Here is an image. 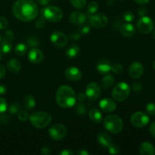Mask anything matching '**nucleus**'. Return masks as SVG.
Here are the masks:
<instances>
[{"label":"nucleus","instance_id":"nucleus-1","mask_svg":"<svg viewBox=\"0 0 155 155\" xmlns=\"http://www.w3.org/2000/svg\"><path fill=\"white\" fill-rule=\"evenodd\" d=\"M12 12L19 21L29 22L36 18L39 9L33 0H18L13 5Z\"/></svg>","mask_w":155,"mask_h":155},{"label":"nucleus","instance_id":"nucleus-2","mask_svg":"<svg viewBox=\"0 0 155 155\" xmlns=\"http://www.w3.org/2000/svg\"><path fill=\"white\" fill-rule=\"evenodd\" d=\"M55 100L57 104L62 108H70L76 104L77 95L71 86L64 85L58 89Z\"/></svg>","mask_w":155,"mask_h":155},{"label":"nucleus","instance_id":"nucleus-3","mask_svg":"<svg viewBox=\"0 0 155 155\" xmlns=\"http://www.w3.org/2000/svg\"><path fill=\"white\" fill-rule=\"evenodd\" d=\"M29 120L35 128L43 129L51 124L52 117L48 112L36 111L30 115Z\"/></svg>","mask_w":155,"mask_h":155},{"label":"nucleus","instance_id":"nucleus-4","mask_svg":"<svg viewBox=\"0 0 155 155\" xmlns=\"http://www.w3.org/2000/svg\"><path fill=\"white\" fill-rule=\"evenodd\" d=\"M104 127L106 130L113 134H117L124 128V122L119 116L116 114L107 115L104 119Z\"/></svg>","mask_w":155,"mask_h":155},{"label":"nucleus","instance_id":"nucleus-5","mask_svg":"<svg viewBox=\"0 0 155 155\" xmlns=\"http://www.w3.org/2000/svg\"><path fill=\"white\" fill-rule=\"evenodd\" d=\"M41 16L48 22H59L63 18V11L57 6H47L41 9Z\"/></svg>","mask_w":155,"mask_h":155},{"label":"nucleus","instance_id":"nucleus-6","mask_svg":"<svg viewBox=\"0 0 155 155\" xmlns=\"http://www.w3.org/2000/svg\"><path fill=\"white\" fill-rule=\"evenodd\" d=\"M130 91H131L130 86L127 83L120 82L117 83L112 89L111 95L113 99H114L115 101L122 102L128 98L130 94Z\"/></svg>","mask_w":155,"mask_h":155},{"label":"nucleus","instance_id":"nucleus-7","mask_svg":"<svg viewBox=\"0 0 155 155\" xmlns=\"http://www.w3.org/2000/svg\"><path fill=\"white\" fill-rule=\"evenodd\" d=\"M149 117L146 113L137 111L133 113L130 117V122L132 125L137 128H142L147 126L149 123Z\"/></svg>","mask_w":155,"mask_h":155},{"label":"nucleus","instance_id":"nucleus-8","mask_svg":"<svg viewBox=\"0 0 155 155\" xmlns=\"http://www.w3.org/2000/svg\"><path fill=\"white\" fill-rule=\"evenodd\" d=\"M68 130L66 127L61 124H55L50 127L48 130V134L50 137L56 141L61 140L67 136Z\"/></svg>","mask_w":155,"mask_h":155},{"label":"nucleus","instance_id":"nucleus-9","mask_svg":"<svg viewBox=\"0 0 155 155\" xmlns=\"http://www.w3.org/2000/svg\"><path fill=\"white\" fill-rule=\"evenodd\" d=\"M137 28L140 33L143 34H148L152 31L154 28V22L152 19L146 15L141 17L137 22Z\"/></svg>","mask_w":155,"mask_h":155},{"label":"nucleus","instance_id":"nucleus-10","mask_svg":"<svg viewBox=\"0 0 155 155\" xmlns=\"http://www.w3.org/2000/svg\"><path fill=\"white\" fill-rule=\"evenodd\" d=\"M86 98L89 100L95 101L98 99L101 95V87L99 84L95 82H92L89 83L86 88Z\"/></svg>","mask_w":155,"mask_h":155},{"label":"nucleus","instance_id":"nucleus-11","mask_svg":"<svg viewBox=\"0 0 155 155\" xmlns=\"http://www.w3.org/2000/svg\"><path fill=\"white\" fill-rule=\"evenodd\" d=\"M15 39V35L12 30H7L0 42V51L4 54H8L12 48V41Z\"/></svg>","mask_w":155,"mask_h":155},{"label":"nucleus","instance_id":"nucleus-12","mask_svg":"<svg viewBox=\"0 0 155 155\" xmlns=\"http://www.w3.org/2000/svg\"><path fill=\"white\" fill-rule=\"evenodd\" d=\"M51 43L57 48H64L68 42V37L61 31H54L50 36Z\"/></svg>","mask_w":155,"mask_h":155},{"label":"nucleus","instance_id":"nucleus-13","mask_svg":"<svg viewBox=\"0 0 155 155\" xmlns=\"http://www.w3.org/2000/svg\"><path fill=\"white\" fill-rule=\"evenodd\" d=\"M89 22L91 25L95 28L101 29L107 26L108 23V18L104 14H95L90 17Z\"/></svg>","mask_w":155,"mask_h":155},{"label":"nucleus","instance_id":"nucleus-14","mask_svg":"<svg viewBox=\"0 0 155 155\" xmlns=\"http://www.w3.org/2000/svg\"><path fill=\"white\" fill-rule=\"evenodd\" d=\"M64 75L68 80L77 82L81 80L83 77V73L79 68H76V67H70L66 69Z\"/></svg>","mask_w":155,"mask_h":155},{"label":"nucleus","instance_id":"nucleus-15","mask_svg":"<svg viewBox=\"0 0 155 155\" xmlns=\"http://www.w3.org/2000/svg\"><path fill=\"white\" fill-rule=\"evenodd\" d=\"M144 74V67L140 62H133L129 69V74L133 79H139Z\"/></svg>","mask_w":155,"mask_h":155},{"label":"nucleus","instance_id":"nucleus-16","mask_svg":"<svg viewBox=\"0 0 155 155\" xmlns=\"http://www.w3.org/2000/svg\"><path fill=\"white\" fill-rule=\"evenodd\" d=\"M99 107L101 110L105 113H112L117 108V104L114 99L106 98H103L99 102Z\"/></svg>","mask_w":155,"mask_h":155},{"label":"nucleus","instance_id":"nucleus-17","mask_svg":"<svg viewBox=\"0 0 155 155\" xmlns=\"http://www.w3.org/2000/svg\"><path fill=\"white\" fill-rule=\"evenodd\" d=\"M27 58L31 63L37 64L41 63L43 61L44 54L41 50L36 48H33L31 50H30Z\"/></svg>","mask_w":155,"mask_h":155},{"label":"nucleus","instance_id":"nucleus-18","mask_svg":"<svg viewBox=\"0 0 155 155\" xmlns=\"http://www.w3.org/2000/svg\"><path fill=\"white\" fill-rule=\"evenodd\" d=\"M112 64L111 62L107 59H101L97 63V71L101 74H107L111 71Z\"/></svg>","mask_w":155,"mask_h":155},{"label":"nucleus","instance_id":"nucleus-19","mask_svg":"<svg viewBox=\"0 0 155 155\" xmlns=\"http://www.w3.org/2000/svg\"><path fill=\"white\" fill-rule=\"evenodd\" d=\"M69 20L72 24L75 25L83 24L86 21V16L81 12H74L70 15Z\"/></svg>","mask_w":155,"mask_h":155},{"label":"nucleus","instance_id":"nucleus-20","mask_svg":"<svg viewBox=\"0 0 155 155\" xmlns=\"http://www.w3.org/2000/svg\"><path fill=\"white\" fill-rule=\"evenodd\" d=\"M97 140L100 145L107 148H108V147L113 143L110 136L106 132H101L98 133V135L97 136Z\"/></svg>","mask_w":155,"mask_h":155},{"label":"nucleus","instance_id":"nucleus-21","mask_svg":"<svg viewBox=\"0 0 155 155\" xmlns=\"http://www.w3.org/2000/svg\"><path fill=\"white\" fill-rule=\"evenodd\" d=\"M139 153L142 155H154L155 148L149 142H144L139 146Z\"/></svg>","mask_w":155,"mask_h":155},{"label":"nucleus","instance_id":"nucleus-22","mask_svg":"<svg viewBox=\"0 0 155 155\" xmlns=\"http://www.w3.org/2000/svg\"><path fill=\"white\" fill-rule=\"evenodd\" d=\"M120 33L125 37H131L136 33V29L135 27L130 23L123 24L120 27Z\"/></svg>","mask_w":155,"mask_h":155},{"label":"nucleus","instance_id":"nucleus-23","mask_svg":"<svg viewBox=\"0 0 155 155\" xmlns=\"http://www.w3.org/2000/svg\"><path fill=\"white\" fill-rule=\"evenodd\" d=\"M7 68L10 72L13 73V74H17L21 71V64L18 59L12 58L8 61Z\"/></svg>","mask_w":155,"mask_h":155},{"label":"nucleus","instance_id":"nucleus-24","mask_svg":"<svg viewBox=\"0 0 155 155\" xmlns=\"http://www.w3.org/2000/svg\"><path fill=\"white\" fill-rule=\"evenodd\" d=\"M80 52V47L78 46L76 44H71V45L68 47L66 48V51H65V54H66L67 57L68 58H75L76 57L79 55Z\"/></svg>","mask_w":155,"mask_h":155},{"label":"nucleus","instance_id":"nucleus-25","mask_svg":"<svg viewBox=\"0 0 155 155\" xmlns=\"http://www.w3.org/2000/svg\"><path fill=\"white\" fill-rule=\"evenodd\" d=\"M89 117L91 120L95 124H100L102 121V114L97 108L91 109L89 110Z\"/></svg>","mask_w":155,"mask_h":155},{"label":"nucleus","instance_id":"nucleus-26","mask_svg":"<svg viewBox=\"0 0 155 155\" xmlns=\"http://www.w3.org/2000/svg\"><path fill=\"white\" fill-rule=\"evenodd\" d=\"M115 79L113 76L107 74L105 77H103L101 80V87L104 89H109L114 84Z\"/></svg>","mask_w":155,"mask_h":155},{"label":"nucleus","instance_id":"nucleus-27","mask_svg":"<svg viewBox=\"0 0 155 155\" xmlns=\"http://www.w3.org/2000/svg\"><path fill=\"white\" fill-rule=\"evenodd\" d=\"M23 103H24V107L29 110H33L36 106V100H35L34 97L31 95H27L24 98Z\"/></svg>","mask_w":155,"mask_h":155},{"label":"nucleus","instance_id":"nucleus-28","mask_svg":"<svg viewBox=\"0 0 155 155\" xmlns=\"http://www.w3.org/2000/svg\"><path fill=\"white\" fill-rule=\"evenodd\" d=\"M28 50V45L25 43H19L15 46V52L17 55L23 56L27 53Z\"/></svg>","mask_w":155,"mask_h":155},{"label":"nucleus","instance_id":"nucleus-29","mask_svg":"<svg viewBox=\"0 0 155 155\" xmlns=\"http://www.w3.org/2000/svg\"><path fill=\"white\" fill-rule=\"evenodd\" d=\"M71 3L77 9H83L87 5L86 0H71Z\"/></svg>","mask_w":155,"mask_h":155},{"label":"nucleus","instance_id":"nucleus-30","mask_svg":"<svg viewBox=\"0 0 155 155\" xmlns=\"http://www.w3.org/2000/svg\"><path fill=\"white\" fill-rule=\"evenodd\" d=\"M98 4L97 2H91L88 5L87 7V13L89 15H94L97 11L98 10Z\"/></svg>","mask_w":155,"mask_h":155},{"label":"nucleus","instance_id":"nucleus-31","mask_svg":"<svg viewBox=\"0 0 155 155\" xmlns=\"http://www.w3.org/2000/svg\"><path fill=\"white\" fill-rule=\"evenodd\" d=\"M27 45H29V47H31V48H36L38 45H39V41L36 36H31L27 39Z\"/></svg>","mask_w":155,"mask_h":155},{"label":"nucleus","instance_id":"nucleus-32","mask_svg":"<svg viewBox=\"0 0 155 155\" xmlns=\"http://www.w3.org/2000/svg\"><path fill=\"white\" fill-rule=\"evenodd\" d=\"M8 110L12 114H17L21 110V104L18 102L12 103L8 107Z\"/></svg>","mask_w":155,"mask_h":155},{"label":"nucleus","instance_id":"nucleus-33","mask_svg":"<svg viewBox=\"0 0 155 155\" xmlns=\"http://www.w3.org/2000/svg\"><path fill=\"white\" fill-rule=\"evenodd\" d=\"M18 119L22 122H25V121L28 120L30 118V115L27 113V110H20L18 113Z\"/></svg>","mask_w":155,"mask_h":155},{"label":"nucleus","instance_id":"nucleus-34","mask_svg":"<svg viewBox=\"0 0 155 155\" xmlns=\"http://www.w3.org/2000/svg\"><path fill=\"white\" fill-rule=\"evenodd\" d=\"M123 71H124V68H123V66L120 64L116 63L112 65L111 71H113L114 74H120L123 72Z\"/></svg>","mask_w":155,"mask_h":155},{"label":"nucleus","instance_id":"nucleus-35","mask_svg":"<svg viewBox=\"0 0 155 155\" xmlns=\"http://www.w3.org/2000/svg\"><path fill=\"white\" fill-rule=\"evenodd\" d=\"M76 110H77V114L80 115H84L85 114L87 111V108H86V105H84L82 103H80L77 105V107H76Z\"/></svg>","mask_w":155,"mask_h":155},{"label":"nucleus","instance_id":"nucleus-36","mask_svg":"<svg viewBox=\"0 0 155 155\" xmlns=\"http://www.w3.org/2000/svg\"><path fill=\"white\" fill-rule=\"evenodd\" d=\"M8 109V104L4 98L0 97V114L5 113Z\"/></svg>","mask_w":155,"mask_h":155},{"label":"nucleus","instance_id":"nucleus-37","mask_svg":"<svg viewBox=\"0 0 155 155\" xmlns=\"http://www.w3.org/2000/svg\"><path fill=\"white\" fill-rule=\"evenodd\" d=\"M147 114L151 116L155 115V104L154 103H148L146 105Z\"/></svg>","mask_w":155,"mask_h":155},{"label":"nucleus","instance_id":"nucleus-38","mask_svg":"<svg viewBox=\"0 0 155 155\" xmlns=\"http://www.w3.org/2000/svg\"><path fill=\"white\" fill-rule=\"evenodd\" d=\"M124 19L127 22H132V21H134L135 19V15L132 12H126L124 14Z\"/></svg>","mask_w":155,"mask_h":155},{"label":"nucleus","instance_id":"nucleus-39","mask_svg":"<svg viewBox=\"0 0 155 155\" xmlns=\"http://www.w3.org/2000/svg\"><path fill=\"white\" fill-rule=\"evenodd\" d=\"M108 151L109 153L111 154H119L120 152V148L117 145L112 143L111 145L108 147Z\"/></svg>","mask_w":155,"mask_h":155},{"label":"nucleus","instance_id":"nucleus-40","mask_svg":"<svg viewBox=\"0 0 155 155\" xmlns=\"http://www.w3.org/2000/svg\"><path fill=\"white\" fill-rule=\"evenodd\" d=\"M35 25H36V27H37L38 29L43 28V27H45V18H44L43 17L41 16L40 18H38V19L36 20V23H35Z\"/></svg>","mask_w":155,"mask_h":155},{"label":"nucleus","instance_id":"nucleus-41","mask_svg":"<svg viewBox=\"0 0 155 155\" xmlns=\"http://www.w3.org/2000/svg\"><path fill=\"white\" fill-rule=\"evenodd\" d=\"M8 23L7 19L2 16H0V30H5L8 27Z\"/></svg>","mask_w":155,"mask_h":155},{"label":"nucleus","instance_id":"nucleus-42","mask_svg":"<svg viewBox=\"0 0 155 155\" xmlns=\"http://www.w3.org/2000/svg\"><path fill=\"white\" fill-rule=\"evenodd\" d=\"M132 90H133L134 92H139V91L142 90V84L139 82H134V83L132 84Z\"/></svg>","mask_w":155,"mask_h":155},{"label":"nucleus","instance_id":"nucleus-43","mask_svg":"<svg viewBox=\"0 0 155 155\" xmlns=\"http://www.w3.org/2000/svg\"><path fill=\"white\" fill-rule=\"evenodd\" d=\"M69 37L71 40L77 41L80 39V33H78V32H77V31L72 32V33H70Z\"/></svg>","mask_w":155,"mask_h":155},{"label":"nucleus","instance_id":"nucleus-44","mask_svg":"<svg viewBox=\"0 0 155 155\" xmlns=\"http://www.w3.org/2000/svg\"><path fill=\"white\" fill-rule=\"evenodd\" d=\"M90 30H91L90 27L88 25H83V27H80V33H81V34H84V35L88 34V33L90 32Z\"/></svg>","mask_w":155,"mask_h":155},{"label":"nucleus","instance_id":"nucleus-45","mask_svg":"<svg viewBox=\"0 0 155 155\" xmlns=\"http://www.w3.org/2000/svg\"><path fill=\"white\" fill-rule=\"evenodd\" d=\"M77 98L79 101L83 102V101H84L86 98V94L83 93V92H80V93L77 95Z\"/></svg>","mask_w":155,"mask_h":155},{"label":"nucleus","instance_id":"nucleus-46","mask_svg":"<svg viewBox=\"0 0 155 155\" xmlns=\"http://www.w3.org/2000/svg\"><path fill=\"white\" fill-rule=\"evenodd\" d=\"M137 12H138V15H139L140 17L145 16V15H147V13H148L147 9L145 8H140L138 9Z\"/></svg>","mask_w":155,"mask_h":155},{"label":"nucleus","instance_id":"nucleus-47","mask_svg":"<svg viewBox=\"0 0 155 155\" xmlns=\"http://www.w3.org/2000/svg\"><path fill=\"white\" fill-rule=\"evenodd\" d=\"M6 74V69L5 68L4 65L0 64V80L2 78H4V77L5 76Z\"/></svg>","mask_w":155,"mask_h":155},{"label":"nucleus","instance_id":"nucleus-48","mask_svg":"<svg viewBox=\"0 0 155 155\" xmlns=\"http://www.w3.org/2000/svg\"><path fill=\"white\" fill-rule=\"evenodd\" d=\"M149 132H150V133H151V136H152L153 137L155 138V121L154 122H153L152 124L150 125Z\"/></svg>","mask_w":155,"mask_h":155},{"label":"nucleus","instance_id":"nucleus-49","mask_svg":"<svg viewBox=\"0 0 155 155\" xmlns=\"http://www.w3.org/2000/svg\"><path fill=\"white\" fill-rule=\"evenodd\" d=\"M41 153H42V154L48 155L51 154V149L47 146L43 147V148H42V150H41Z\"/></svg>","mask_w":155,"mask_h":155},{"label":"nucleus","instance_id":"nucleus-50","mask_svg":"<svg viewBox=\"0 0 155 155\" xmlns=\"http://www.w3.org/2000/svg\"><path fill=\"white\" fill-rule=\"evenodd\" d=\"M61 155H74V153L71 150L69 149H66V150H64L62 151L61 152H60Z\"/></svg>","mask_w":155,"mask_h":155},{"label":"nucleus","instance_id":"nucleus-51","mask_svg":"<svg viewBox=\"0 0 155 155\" xmlns=\"http://www.w3.org/2000/svg\"><path fill=\"white\" fill-rule=\"evenodd\" d=\"M7 92V87L4 85H0V95H5Z\"/></svg>","mask_w":155,"mask_h":155},{"label":"nucleus","instance_id":"nucleus-52","mask_svg":"<svg viewBox=\"0 0 155 155\" xmlns=\"http://www.w3.org/2000/svg\"><path fill=\"white\" fill-rule=\"evenodd\" d=\"M49 1L50 0H36L40 5H47L49 3Z\"/></svg>","mask_w":155,"mask_h":155},{"label":"nucleus","instance_id":"nucleus-53","mask_svg":"<svg viewBox=\"0 0 155 155\" xmlns=\"http://www.w3.org/2000/svg\"><path fill=\"white\" fill-rule=\"evenodd\" d=\"M134 1L136 2L137 4L145 5V4H147V3H148L150 0H134Z\"/></svg>","mask_w":155,"mask_h":155},{"label":"nucleus","instance_id":"nucleus-54","mask_svg":"<svg viewBox=\"0 0 155 155\" xmlns=\"http://www.w3.org/2000/svg\"><path fill=\"white\" fill-rule=\"evenodd\" d=\"M78 154H80V155H89V153L87 151H86V150L81 149V150H80V151H78Z\"/></svg>","mask_w":155,"mask_h":155},{"label":"nucleus","instance_id":"nucleus-55","mask_svg":"<svg viewBox=\"0 0 155 155\" xmlns=\"http://www.w3.org/2000/svg\"><path fill=\"white\" fill-rule=\"evenodd\" d=\"M153 68H154V69L155 70V60L154 61V62H153Z\"/></svg>","mask_w":155,"mask_h":155},{"label":"nucleus","instance_id":"nucleus-56","mask_svg":"<svg viewBox=\"0 0 155 155\" xmlns=\"http://www.w3.org/2000/svg\"><path fill=\"white\" fill-rule=\"evenodd\" d=\"M1 59H2V53L1 51H0V61H1Z\"/></svg>","mask_w":155,"mask_h":155},{"label":"nucleus","instance_id":"nucleus-57","mask_svg":"<svg viewBox=\"0 0 155 155\" xmlns=\"http://www.w3.org/2000/svg\"><path fill=\"white\" fill-rule=\"evenodd\" d=\"M153 36H154V38L155 39V29H154V34H153Z\"/></svg>","mask_w":155,"mask_h":155},{"label":"nucleus","instance_id":"nucleus-58","mask_svg":"<svg viewBox=\"0 0 155 155\" xmlns=\"http://www.w3.org/2000/svg\"><path fill=\"white\" fill-rule=\"evenodd\" d=\"M1 40H2V37H1V35H0V42H1Z\"/></svg>","mask_w":155,"mask_h":155}]
</instances>
